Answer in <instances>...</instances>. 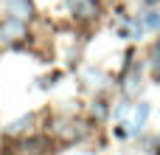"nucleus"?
<instances>
[{
    "mask_svg": "<svg viewBox=\"0 0 160 155\" xmlns=\"http://www.w3.org/2000/svg\"><path fill=\"white\" fill-rule=\"evenodd\" d=\"M22 37H25V23L20 17H8V20L0 23V40L3 42H17Z\"/></svg>",
    "mask_w": 160,
    "mask_h": 155,
    "instance_id": "nucleus-1",
    "label": "nucleus"
},
{
    "mask_svg": "<svg viewBox=\"0 0 160 155\" xmlns=\"http://www.w3.org/2000/svg\"><path fill=\"white\" fill-rule=\"evenodd\" d=\"M68 6H70V11H73L76 17H82V20L98 17V3H96V0H68Z\"/></svg>",
    "mask_w": 160,
    "mask_h": 155,
    "instance_id": "nucleus-2",
    "label": "nucleus"
},
{
    "mask_svg": "<svg viewBox=\"0 0 160 155\" xmlns=\"http://www.w3.org/2000/svg\"><path fill=\"white\" fill-rule=\"evenodd\" d=\"M6 6H8L11 17H20V20H28V17H31V11H34L28 0H6Z\"/></svg>",
    "mask_w": 160,
    "mask_h": 155,
    "instance_id": "nucleus-3",
    "label": "nucleus"
},
{
    "mask_svg": "<svg viewBox=\"0 0 160 155\" xmlns=\"http://www.w3.org/2000/svg\"><path fill=\"white\" fill-rule=\"evenodd\" d=\"M146 116H149V107H146V104H141V110H138V121H135V124H138V127H143V124H146Z\"/></svg>",
    "mask_w": 160,
    "mask_h": 155,
    "instance_id": "nucleus-4",
    "label": "nucleus"
},
{
    "mask_svg": "<svg viewBox=\"0 0 160 155\" xmlns=\"http://www.w3.org/2000/svg\"><path fill=\"white\" fill-rule=\"evenodd\" d=\"M143 23H146L149 28H158V25H160V17H158V14H146V20H143Z\"/></svg>",
    "mask_w": 160,
    "mask_h": 155,
    "instance_id": "nucleus-5",
    "label": "nucleus"
},
{
    "mask_svg": "<svg viewBox=\"0 0 160 155\" xmlns=\"http://www.w3.org/2000/svg\"><path fill=\"white\" fill-rule=\"evenodd\" d=\"M155 68H158V71H160V42H158V45H155Z\"/></svg>",
    "mask_w": 160,
    "mask_h": 155,
    "instance_id": "nucleus-6",
    "label": "nucleus"
},
{
    "mask_svg": "<svg viewBox=\"0 0 160 155\" xmlns=\"http://www.w3.org/2000/svg\"><path fill=\"white\" fill-rule=\"evenodd\" d=\"M146 3H158V0H146Z\"/></svg>",
    "mask_w": 160,
    "mask_h": 155,
    "instance_id": "nucleus-7",
    "label": "nucleus"
}]
</instances>
